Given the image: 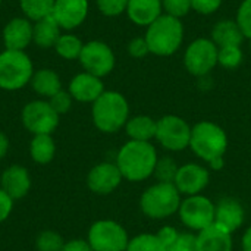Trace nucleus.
Here are the masks:
<instances>
[{"mask_svg":"<svg viewBox=\"0 0 251 251\" xmlns=\"http://www.w3.org/2000/svg\"><path fill=\"white\" fill-rule=\"evenodd\" d=\"M126 251H168L157 234H138L129 238Z\"/></svg>","mask_w":251,"mask_h":251,"instance_id":"29","label":"nucleus"},{"mask_svg":"<svg viewBox=\"0 0 251 251\" xmlns=\"http://www.w3.org/2000/svg\"><path fill=\"white\" fill-rule=\"evenodd\" d=\"M241 249H243V251H251V226H249L243 234Z\"/></svg>","mask_w":251,"mask_h":251,"instance_id":"44","label":"nucleus"},{"mask_svg":"<svg viewBox=\"0 0 251 251\" xmlns=\"http://www.w3.org/2000/svg\"><path fill=\"white\" fill-rule=\"evenodd\" d=\"M29 156L38 165L50 163L56 156V143L50 134L32 135L29 141Z\"/></svg>","mask_w":251,"mask_h":251,"instance_id":"26","label":"nucleus"},{"mask_svg":"<svg viewBox=\"0 0 251 251\" xmlns=\"http://www.w3.org/2000/svg\"><path fill=\"white\" fill-rule=\"evenodd\" d=\"M237 24L244 37L251 40V0H243L237 12Z\"/></svg>","mask_w":251,"mask_h":251,"instance_id":"36","label":"nucleus"},{"mask_svg":"<svg viewBox=\"0 0 251 251\" xmlns=\"http://www.w3.org/2000/svg\"><path fill=\"white\" fill-rule=\"evenodd\" d=\"M1 3H3V0H0V6H1Z\"/></svg>","mask_w":251,"mask_h":251,"instance_id":"45","label":"nucleus"},{"mask_svg":"<svg viewBox=\"0 0 251 251\" xmlns=\"http://www.w3.org/2000/svg\"><path fill=\"white\" fill-rule=\"evenodd\" d=\"M232 234L213 224L197 234L196 251H232Z\"/></svg>","mask_w":251,"mask_h":251,"instance_id":"20","label":"nucleus"},{"mask_svg":"<svg viewBox=\"0 0 251 251\" xmlns=\"http://www.w3.org/2000/svg\"><path fill=\"white\" fill-rule=\"evenodd\" d=\"M122 179L124 176L115 162H101L90 169L87 187L97 196H109L121 185Z\"/></svg>","mask_w":251,"mask_h":251,"instance_id":"13","label":"nucleus"},{"mask_svg":"<svg viewBox=\"0 0 251 251\" xmlns=\"http://www.w3.org/2000/svg\"><path fill=\"white\" fill-rule=\"evenodd\" d=\"M222 4V0H191V7L200 15H212Z\"/></svg>","mask_w":251,"mask_h":251,"instance_id":"39","label":"nucleus"},{"mask_svg":"<svg viewBox=\"0 0 251 251\" xmlns=\"http://www.w3.org/2000/svg\"><path fill=\"white\" fill-rule=\"evenodd\" d=\"M162 7L166 15L181 19L182 16L188 15L191 7V0H162Z\"/></svg>","mask_w":251,"mask_h":251,"instance_id":"34","label":"nucleus"},{"mask_svg":"<svg viewBox=\"0 0 251 251\" xmlns=\"http://www.w3.org/2000/svg\"><path fill=\"white\" fill-rule=\"evenodd\" d=\"M210 182L209 169L199 163H185L179 166L178 174L175 176L174 185L179 191L181 196L190 197L201 194Z\"/></svg>","mask_w":251,"mask_h":251,"instance_id":"14","label":"nucleus"},{"mask_svg":"<svg viewBox=\"0 0 251 251\" xmlns=\"http://www.w3.org/2000/svg\"><path fill=\"white\" fill-rule=\"evenodd\" d=\"M31 175L25 166L12 165L6 168L0 178V188L13 200L24 199L31 190Z\"/></svg>","mask_w":251,"mask_h":251,"instance_id":"19","label":"nucleus"},{"mask_svg":"<svg viewBox=\"0 0 251 251\" xmlns=\"http://www.w3.org/2000/svg\"><path fill=\"white\" fill-rule=\"evenodd\" d=\"M94 126L104 134H115L125 128L129 119L128 100L118 91H104L91 107Z\"/></svg>","mask_w":251,"mask_h":251,"instance_id":"3","label":"nucleus"},{"mask_svg":"<svg viewBox=\"0 0 251 251\" xmlns=\"http://www.w3.org/2000/svg\"><path fill=\"white\" fill-rule=\"evenodd\" d=\"M157 150L149 141H126L116 154V166L124 179L129 182H143L153 176L157 163Z\"/></svg>","mask_w":251,"mask_h":251,"instance_id":"2","label":"nucleus"},{"mask_svg":"<svg viewBox=\"0 0 251 251\" xmlns=\"http://www.w3.org/2000/svg\"><path fill=\"white\" fill-rule=\"evenodd\" d=\"M191 126L176 115H165L157 119V129L154 140L168 151H182L190 147Z\"/></svg>","mask_w":251,"mask_h":251,"instance_id":"9","label":"nucleus"},{"mask_svg":"<svg viewBox=\"0 0 251 251\" xmlns=\"http://www.w3.org/2000/svg\"><path fill=\"white\" fill-rule=\"evenodd\" d=\"M29 84L32 90L44 100H49L51 96H54L57 91L62 90V81L59 74L49 68L35 71Z\"/></svg>","mask_w":251,"mask_h":251,"instance_id":"23","label":"nucleus"},{"mask_svg":"<svg viewBox=\"0 0 251 251\" xmlns=\"http://www.w3.org/2000/svg\"><path fill=\"white\" fill-rule=\"evenodd\" d=\"M243 62V50L240 46H226L219 47L218 53V65L225 69H237Z\"/></svg>","mask_w":251,"mask_h":251,"instance_id":"31","label":"nucleus"},{"mask_svg":"<svg viewBox=\"0 0 251 251\" xmlns=\"http://www.w3.org/2000/svg\"><path fill=\"white\" fill-rule=\"evenodd\" d=\"M182 196L174 184L156 182L147 187L140 197V209L153 221H163L178 213Z\"/></svg>","mask_w":251,"mask_h":251,"instance_id":"5","label":"nucleus"},{"mask_svg":"<svg viewBox=\"0 0 251 251\" xmlns=\"http://www.w3.org/2000/svg\"><path fill=\"white\" fill-rule=\"evenodd\" d=\"M59 115L53 110L50 103L44 99L32 100L26 103L22 109L21 119L22 125L32 135L53 134L59 125Z\"/></svg>","mask_w":251,"mask_h":251,"instance_id":"11","label":"nucleus"},{"mask_svg":"<svg viewBox=\"0 0 251 251\" xmlns=\"http://www.w3.org/2000/svg\"><path fill=\"white\" fill-rule=\"evenodd\" d=\"M87 243L94 251H126L129 237L119 222L100 219L90 226Z\"/></svg>","mask_w":251,"mask_h":251,"instance_id":"7","label":"nucleus"},{"mask_svg":"<svg viewBox=\"0 0 251 251\" xmlns=\"http://www.w3.org/2000/svg\"><path fill=\"white\" fill-rule=\"evenodd\" d=\"M63 247H65V241L62 235L50 229L40 232L35 240L37 251H62Z\"/></svg>","mask_w":251,"mask_h":251,"instance_id":"32","label":"nucleus"},{"mask_svg":"<svg viewBox=\"0 0 251 251\" xmlns=\"http://www.w3.org/2000/svg\"><path fill=\"white\" fill-rule=\"evenodd\" d=\"M157 121L147 115H137L128 119L125 132L132 141H151L156 137Z\"/></svg>","mask_w":251,"mask_h":251,"instance_id":"24","label":"nucleus"},{"mask_svg":"<svg viewBox=\"0 0 251 251\" xmlns=\"http://www.w3.org/2000/svg\"><path fill=\"white\" fill-rule=\"evenodd\" d=\"M162 0H128L126 15L138 26H149L162 15Z\"/></svg>","mask_w":251,"mask_h":251,"instance_id":"21","label":"nucleus"},{"mask_svg":"<svg viewBox=\"0 0 251 251\" xmlns=\"http://www.w3.org/2000/svg\"><path fill=\"white\" fill-rule=\"evenodd\" d=\"M34 65L31 57L21 50L4 49L0 53V88L18 91L31 82Z\"/></svg>","mask_w":251,"mask_h":251,"instance_id":"6","label":"nucleus"},{"mask_svg":"<svg viewBox=\"0 0 251 251\" xmlns=\"http://www.w3.org/2000/svg\"><path fill=\"white\" fill-rule=\"evenodd\" d=\"M82 47H84V43L81 41L79 37H76L75 34L62 32V35L59 37L53 49L63 60H76L81 56Z\"/></svg>","mask_w":251,"mask_h":251,"instance_id":"27","label":"nucleus"},{"mask_svg":"<svg viewBox=\"0 0 251 251\" xmlns=\"http://www.w3.org/2000/svg\"><path fill=\"white\" fill-rule=\"evenodd\" d=\"M244 34L240 29L237 21L224 19L219 21L213 29H212V41L218 47H226V46H240L244 40Z\"/></svg>","mask_w":251,"mask_h":251,"instance_id":"25","label":"nucleus"},{"mask_svg":"<svg viewBox=\"0 0 251 251\" xmlns=\"http://www.w3.org/2000/svg\"><path fill=\"white\" fill-rule=\"evenodd\" d=\"M196 241H197V235L188 232H179L175 244L168 251H196Z\"/></svg>","mask_w":251,"mask_h":251,"instance_id":"37","label":"nucleus"},{"mask_svg":"<svg viewBox=\"0 0 251 251\" xmlns=\"http://www.w3.org/2000/svg\"><path fill=\"white\" fill-rule=\"evenodd\" d=\"M178 235H179V231H176L174 226H169V225L163 226V228L157 232V237H159V240L163 243V246L166 247V250H169V249L175 244Z\"/></svg>","mask_w":251,"mask_h":251,"instance_id":"40","label":"nucleus"},{"mask_svg":"<svg viewBox=\"0 0 251 251\" xmlns=\"http://www.w3.org/2000/svg\"><path fill=\"white\" fill-rule=\"evenodd\" d=\"M68 91L75 101L93 104L106 90H104V84L101 78L84 71V72L76 74L71 79Z\"/></svg>","mask_w":251,"mask_h":251,"instance_id":"17","label":"nucleus"},{"mask_svg":"<svg viewBox=\"0 0 251 251\" xmlns=\"http://www.w3.org/2000/svg\"><path fill=\"white\" fill-rule=\"evenodd\" d=\"M144 38L150 53L156 56H172L184 41V25L181 19L165 13L147 26Z\"/></svg>","mask_w":251,"mask_h":251,"instance_id":"4","label":"nucleus"},{"mask_svg":"<svg viewBox=\"0 0 251 251\" xmlns=\"http://www.w3.org/2000/svg\"><path fill=\"white\" fill-rule=\"evenodd\" d=\"M128 53L131 57H135V59H143L146 57L150 50H149V46H147V41L144 37H137V38H132L128 44Z\"/></svg>","mask_w":251,"mask_h":251,"instance_id":"38","label":"nucleus"},{"mask_svg":"<svg viewBox=\"0 0 251 251\" xmlns=\"http://www.w3.org/2000/svg\"><path fill=\"white\" fill-rule=\"evenodd\" d=\"M9 147H10V141H9L7 135L0 131V160H3L6 157Z\"/></svg>","mask_w":251,"mask_h":251,"instance_id":"43","label":"nucleus"},{"mask_svg":"<svg viewBox=\"0 0 251 251\" xmlns=\"http://www.w3.org/2000/svg\"><path fill=\"white\" fill-rule=\"evenodd\" d=\"M47 101L50 103V106L53 107V110L60 116V115H65V113H68L71 110L74 99L69 94V91H66V90L62 88L54 96H51Z\"/></svg>","mask_w":251,"mask_h":251,"instance_id":"33","label":"nucleus"},{"mask_svg":"<svg viewBox=\"0 0 251 251\" xmlns=\"http://www.w3.org/2000/svg\"><path fill=\"white\" fill-rule=\"evenodd\" d=\"M228 143L225 129L212 121H200L191 126L190 149L213 171L224 168V156L228 150Z\"/></svg>","mask_w":251,"mask_h":251,"instance_id":"1","label":"nucleus"},{"mask_svg":"<svg viewBox=\"0 0 251 251\" xmlns=\"http://www.w3.org/2000/svg\"><path fill=\"white\" fill-rule=\"evenodd\" d=\"M13 199L0 188V224H3L13 210Z\"/></svg>","mask_w":251,"mask_h":251,"instance_id":"41","label":"nucleus"},{"mask_svg":"<svg viewBox=\"0 0 251 251\" xmlns=\"http://www.w3.org/2000/svg\"><path fill=\"white\" fill-rule=\"evenodd\" d=\"M246 221V210L240 200L234 197H224L218 201L215 210V224L228 232H235Z\"/></svg>","mask_w":251,"mask_h":251,"instance_id":"18","label":"nucleus"},{"mask_svg":"<svg viewBox=\"0 0 251 251\" xmlns=\"http://www.w3.org/2000/svg\"><path fill=\"white\" fill-rule=\"evenodd\" d=\"M219 47L209 38H197L184 53L185 69L194 76H206L218 65Z\"/></svg>","mask_w":251,"mask_h":251,"instance_id":"10","label":"nucleus"},{"mask_svg":"<svg viewBox=\"0 0 251 251\" xmlns=\"http://www.w3.org/2000/svg\"><path fill=\"white\" fill-rule=\"evenodd\" d=\"M179 166L176 165V162L169 157V156H163L157 159L153 176L157 179L156 182H168V184H174L175 176L178 174Z\"/></svg>","mask_w":251,"mask_h":251,"instance_id":"30","label":"nucleus"},{"mask_svg":"<svg viewBox=\"0 0 251 251\" xmlns=\"http://www.w3.org/2000/svg\"><path fill=\"white\" fill-rule=\"evenodd\" d=\"M78 60L85 72L93 74L99 78L109 75L113 71L115 63H116V57L110 46L100 40L84 43V47Z\"/></svg>","mask_w":251,"mask_h":251,"instance_id":"12","label":"nucleus"},{"mask_svg":"<svg viewBox=\"0 0 251 251\" xmlns=\"http://www.w3.org/2000/svg\"><path fill=\"white\" fill-rule=\"evenodd\" d=\"M99 10L104 16H119L124 12H126L128 0H96Z\"/></svg>","mask_w":251,"mask_h":251,"instance_id":"35","label":"nucleus"},{"mask_svg":"<svg viewBox=\"0 0 251 251\" xmlns=\"http://www.w3.org/2000/svg\"><path fill=\"white\" fill-rule=\"evenodd\" d=\"M32 24H34L32 43H35V46H38L40 49L54 47L56 41L62 35V28L57 24V21L51 15H49Z\"/></svg>","mask_w":251,"mask_h":251,"instance_id":"22","label":"nucleus"},{"mask_svg":"<svg viewBox=\"0 0 251 251\" xmlns=\"http://www.w3.org/2000/svg\"><path fill=\"white\" fill-rule=\"evenodd\" d=\"M88 0H56L51 16L62 29L72 31L84 24L88 16Z\"/></svg>","mask_w":251,"mask_h":251,"instance_id":"15","label":"nucleus"},{"mask_svg":"<svg viewBox=\"0 0 251 251\" xmlns=\"http://www.w3.org/2000/svg\"><path fill=\"white\" fill-rule=\"evenodd\" d=\"M216 204L206 196L197 194L185 197L181 201L178 216L184 226L193 232H200L215 224Z\"/></svg>","mask_w":251,"mask_h":251,"instance_id":"8","label":"nucleus"},{"mask_svg":"<svg viewBox=\"0 0 251 251\" xmlns=\"http://www.w3.org/2000/svg\"><path fill=\"white\" fill-rule=\"evenodd\" d=\"M32 32H34L32 21H29L25 16L12 18L10 21H7L1 32L4 49L25 51V49L32 43Z\"/></svg>","mask_w":251,"mask_h":251,"instance_id":"16","label":"nucleus"},{"mask_svg":"<svg viewBox=\"0 0 251 251\" xmlns=\"http://www.w3.org/2000/svg\"><path fill=\"white\" fill-rule=\"evenodd\" d=\"M56 0H19V6L25 18L35 22L51 15Z\"/></svg>","mask_w":251,"mask_h":251,"instance_id":"28","label":"nucleus"},{"mask_svg":"<svg viewBox=\"0 0 251 251\" xmlns=\"http://www.w3.org/2000/svg\"><path fill=\"white\" fill-rule=\"evenodd\" d=\"M62 251H94L91 249V246L87 243V240H71L68 243H65V247Z\"/></svg>","mask_w":251,"mask_h":251,"instance_id":"42","label":"nucleus"}]
</instances>
